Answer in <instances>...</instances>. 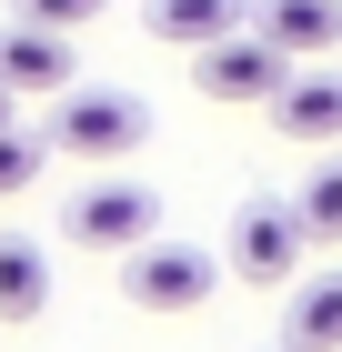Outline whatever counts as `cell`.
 <instances>
[{"mask_svg":"<svg viewBox=\"0 0 342 352\" xmlns=\"http://www.w3.org/2000/svg\"><path fill=\"white\" fill-rule=\"evenodd\" d=\"M151 232H161V191L121 182V171H101V182H81L61 201V242L71 252H141Z\"/></svg>","mask_w":342,"mask_h":352,"instance_id":"cell-1","label":"cell"},{"mask_svg":"<svg viewBox=\"0 0 342 352\" xmlns=\"http://www.w3.org/2000/svg\"><path fill=\"white\" fill-rule=\"evenodd\" d=\"M141 141H151V111H141L131 91H61L41 151H61V162H121Z\"/></svg>","mask_w":342,"mask_h":352,"instance_id":"cell-2","label":"cell"},{"mask_svg":"<svg viewBox=\"0 0 342 352\" xmlns=\"http://www.w3.org/2000/svg\"><path fill=\"white\" fill-rule=\"evenodd\" d=\"M222 292V262H211L202 242H141V252H121V302L131 312H202V302Z\"/></svg>","mask_w":342,"mask_h":352,"instance_id":"cell-3","label":"cell"},{"mask_svg":"<svg viewBox=\"0 0 342 352\" xmlns=\"http://www.w3.org/2000/svg\"><path fill=\"white\" fill-rule=\"evenodd\" d=\"M292 81V60L272 51V41H252V30H232V41H202L191 51V91L222 111H272V91Z\"/></svg>","mask_w":342,"mask_h":352,"instance_id":"cell-4","label":"cell"},{"mask_svg":"<svg viewBox=\"0 0 342 352\" xmlns=\"http://www.w3.org/2000/svg\"><path fill=\"white\" fill-rule=\"evenodd\" d=\"M232 272H242V282H292V272H302V232H292V201L252 191V201L232 212Z\"/></svg>","mask_w":342,"mask_h":352,"instance_id":"cell-5","label":"cell"},{"mask_svg":"<svg viewBox=\"0 0 342 352\" xmlns=\"http://www.w3.org/2000/svg\"><path fill=\"white\" fill-rule=\"evenodd\" d=\"M0 91H10V101H61V91H71V41L10 21L0 30Z\"/></svg>","mask_w":342,"mask_h":352,"instance_id":"cell-6","label":"cell"},{"mask_svg":"<svg viewBox=\"0 0 342 352\" xmlns=\"http://www.w3.org/2000/svg\"><path fill=\"white\" fill-rule=\"evenodd\" d=\"M252 41H272L282 60L342 51V0H252Z\"/></svg>","mask_w":342,"mask_h":352,"instance_id":"cell-7","label":"cell"},{"mask_svg":"<svg viewBox=\"0 0 342 352\" xmlns=\"http://www.w3.org/2000/svg\"><path fill=\"white\" fill-rule=\"evenodd\" d=\"M272 131L332 151V141H342V71H292V81L272 91Z\"/></svg>","mask_w":342,"mask_h":352,"instance_id":"cell-8","label":"cell"},{"mask_svg":"<svg viewBox=\"0 0 342 352\" xmlns=\"http://www.w3.org/2000/svg\"><path fill=\"white\" fill-rule=\"evenodd\" d=\"M282 292V352H342V272H292Z\"/></svg>","mask_w":342,"mask_h":352,"instance_id":"cell-9","label":"cell"},{"mask_svg":"<svg viewBox=\"0 0 342 352\" xmlns=\"http://www.w3.org/2000/svg\"><path fill=\"white\" fill-rule=\"evenodd\" d=\"M141 30L171 41V51H202V41L252 30V0H141Z\"/></svg>","mask_w":342,"mask_h":352,"instance_id":"cell-10","label":"cell"},{"mask_svg":"<svg viewBox=\"0 0 342 352\" xmlns=\"http://www.w3.org/2000/svg\"><path fill=\"white\" fill-rule=\"evenodd\" d=\"M51 312V252L0 232V322H41Z\"/></svg>","mask_w":342,"mask_h":352,"instance_id":"cell-11","label":"cell"},{"mask_svg":"<svg viewBox=\"0 0 342 352\" xmlns=\"http://www.w3.org/2000/svg\"><path fill=\"white\" fill-rule=\"evenodd\" d=\"M292 232H302V252H332V242H342V151L292 191Z\"/></svg>","mask_w":342,"mask_h":352,"instance_id":"cell-12","label":"cell"},{"mask_svg":"<svg viewBox=\"0 0 342 352\" xmlns=\"http://www.w3.org/2000/svg\"><path fill=\"white\" fill-rule=\"evenodd\" d=\"M41 162H51V151H41V131H21V121H0V201L41 182Z\"/></svg>","mask_w":342,"mask_h":352,"instance_id":"cell-13","label":"cell"},{"mask_svg":"<svg viewBox=\"0 0 342 352\" xmlns=\"http://www.w3.org/2000/svg\"><path fill=\"white\" fill-rule=\"evenodd\" d=\"M101 10H111V0H21V21H30V30H61V41H71V30H91Z\"/></svg>","mask_w":342,"mask_h":352,"instance_id":"cell-14","label":"cell"},{"mask_svg":"<svg viewBox=\"0 0 342 352\" xmlns=\"http://www.w3.org/2000/svg\"><path fill=\"white\" fill-rule=\"evenodd\" d=\"M0 121H10V91H0Z\"/></svg>","mask_w":342,"mask_h":352,"instance_id":"cell-15","label":"cell"}]
</instances>
